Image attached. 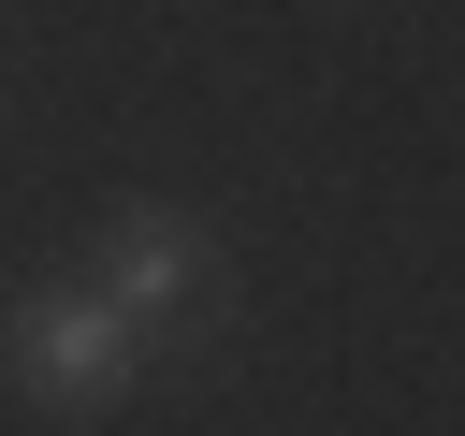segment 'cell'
<instances>
[{
	"label": "cell",
	"mask_w": 465,
	"mask_h": 436,
	"mask_svg": "<svg viewBox=\"0 0 465 436\" xmlns=\"http://www.w3.org/2000/svg\"><path fill=\"white\" fill-rule=\"evenodd\" d=\"M160 378H174V349H160L131 305H102L87 276L0 305V392H15L29 421H116V407H145Z\"/></svg>",
	"instance_id": "obj_1"
},
{
	"label": "cell",
	"mask_w": 465,
	"mask_h": 436,
	"mask_svg": "<svg viewBox=\"0 0 465 436\" xmlns=\"http://www.w3.org/2000/svg\"><path fill=\"white\" fill-rule=\"evenodd\" d=\"M87 291H102V305H131V320L174 349V334H203V320H218V233H203L189 203H116V218H102V276H87Z\"/></svg>",
	"instance_id": "obj_2"
}]
</instances>
